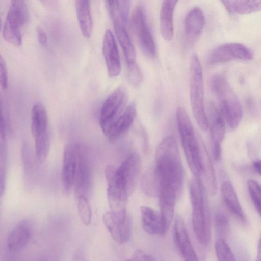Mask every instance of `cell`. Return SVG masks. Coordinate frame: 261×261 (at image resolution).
I'll use <instances>...</instances> for the list:
<instances>
[{
  "label": "cell",
  "instance_id": "1",
  "mask_svg": "<svg viewBox=\"0 0 261 261\" xmlns=\"http://www.w3.org/2000/svg\"><path fill=\"white\" fill-rule=\"evenodd\" d=\"M154 169L159 190H171L180 194L183 171L177 143L172 136L165 137L158 146Z\"/></svg>",
  "mask_w": 261,
  "mask_h": 261
},
{
  "label": "cell",
  "instance_id": "2",
  "mask_svg": "<svg viewBox=\"0 0 261 261\" xmlns=\"http://www.w3.org/2000/svg\"><path fill=\"white\" fill-rule=\"evenodd\" d=\"M210 87L218 99L220 111L228 126L230 129H235L240 123L243 114L239 99L222 75H214L211 80Z\"/></svg>",
  "mask_w": 261,
  "mask_h": 261
},
{
  "label": "cell",
  "instance_id": "3",
  "mask_svg": "<svg viewBox=\"0 0 261 261\" xmlns=\"http://www.w3.org/2000/svg\"><path fill=\"white\" fill-rule=\"evenodd\" d=\"M176 120L184 152L191 171L195 178L201 174L199 144L190 117L182 107L176 110Z\"/></svg>",
  "mask_w": 261,
  "mask_h": 261
},
{
  "label": "cell",
  "instance_id": "4",
  "mask_svg": "<svg viewBox=\"0 0 261 261\" xmlns=\"http://www.w3.org/2000/svg\"><path fill=\"white\" fill-rule=\"evenodd\" d=\"M192 205V224L196 239L206 244L210 238V220L207 204L201 182L199 178L192 179L189 184Z\"/></svg>",
  "mask_w": 261,
  "mask_h": 261
},
{
  "label": "cell",
  "instance_id": "5",
  "mask_svg": "<svg viewBox=\"0 0 261 261\" xmlns=\"http://www.w3.org/2000/svg\"><path fill=\"white\" fill-rule=\"evenodd\" d=\"M202 69L198 56L194 53L190 62V96L192 110L199 127L207 131L209 124L204 102Z\"/></svg>",
  "mask_w": 261,
  "mask_h": 261
},
{
  "label": "cell",
  "instance_id": "6",
  "mask_svg": "<svg viewBox=\"0 0 261 261\" xmlns=\"http://www.w3.org/2000/svg\"><path fill=\"white\" fill-rule=\"evenodd\" d=\"M29 16L28 7L24 1H11L3 28V35L7 42L16 46L21 45L20 28L28 22Z\"/></svg>",
  "mask_w": 261,
  "mask_h": 261
},
{
  "label": "cell",
  "instance_id": "7",
  "mask_svg": "<svg viewBox=\"0 0 261 261\" xmlns=\"http://www.w3.org/2000/svg\"><path fill=\"white\" fill-rule=\"evenodd\" d=\"M127 97V89L123 86H120L105 100L99 115V124L103 134L122 114Z\"/></svg>",
  "mask_w": 261,
  "mask_h": 261
},
{
  "label": "cell",
  "instance_id": "8",
  "mask_svg": "<svg viewBox=\"0 0 261 261\" xmlns=\"http://www.w3.org/2000/svg\"><path fill=\"white\" fill-rule=\"evenodd\" d=\"M102 221L115 242L122 244L128 241L132 232V220L126 210L108 211L103 215Z\"/></svg>",
  "mask_w": 261,
  "mask_h": 261
},
{
  "label": "cell",
  "instance_id": "9",
  "mask_svg": "<svg viewBox=\"0 0 261 261\" xmlns=\"http://www.w3.org/2000/svg\"><path fill=\"white\" fill-rule=\"evenodd\" d=\"M131 22L142 50L147 56L153 58L156 53V45L142 6L138 5L135 8Z\"/></svg>",
  "mask_w": 261,
  "mask_h": 261
},
{
  "label": "cell",
  "instance_id": "10",
  "mask_svg": "<svg viewBox=\"0 0 261 261\" xmlns=\"http://www.w3.org/2000/svg\"><path fill=\"white\" fill-rule=\"evenodd\" d=\"M80 145L69 143L65 147L61 171L62 191L65 196L71 193L74 187Z\"/></svg>",
  "mask_w": 261,
  "mask_h": 261
},
{
  "label": "cell",
  "instance_id": "11",
  "mask_svg": "<svg viewBox=\"0 0 261 261\" xmlns=\"http://www.w3.org/2000/svg\"><path fill=\"white\" fill-rule=\"evenodd\" d=\"M141 169V160L136 152L131 153L115 171L118 182L130 194L134 189Z\"/></svg>",
  "mask_w": 261,
  "mask_h": 261
},
{
  "label": "cell",
  "instance_id": "12",
  "mask_svg": "<svg viewBox=\"0 0 261 261\" xmlns=\"http://www.w3.org/2000/svg\"><path fill=\"white\" fill-rule=\"evenodd\" d=\"M208 121L210 122V139L213 158L219 160L221 153V145L225 134L224 118L215 105L210 102L208 106Z\"/></svg>",
  "mask_w": 261,
  "mask_h": 261
},
{
  "label": "cell",
  "instance_id": "13",
  "mask_svg": "<svg viewBox=\"0 0 261 261\" xmlns=\"http://www.w3.org/2000/svg\"><path fill=\"white\" fill-rule=\"evenodd\" d=\"M253 57V51L246 46L239 43H227L213 50L209 57V62L211 64H217L234 60L249 61Z\"/></svg>",
  "mask_w": 261,
  "mask_h": 261
},
{
  "label": "cell",
  "instance_id": "14",
  "mask_svg": "<svg viewBox=\"0 0 261 261\" xmlns=\"http://www.w3.org/2000/svg\"><path fill=\"white\" fill-rule=\"evenodd\" d=\"M116 168L112 165L107 166L104 171L107 182V198L108 203L113 211L126 210L129 194L116 181L115 173Z\"/></svg>",
  "mask_w": 261,
  "mask_h": 261
},
{
  "label": "cell",
  "instance_id": "15",
  "mask_svg": "<svg viewBox=\"0 0 261 261\" xmlns=\"http://www.w3.org/2000/svg\"><path fill=\"white\" fill-rule=\"evenodd\" d=\"M91 173L88 156L84 148L80 145L73 187L76 198L81 196L88 197L91 185Z\"/></svg>",
  "mask_w": 261,
  "mask_h": 261
},
{
  "label": "cell",
  "instance_id": "16",
  "mask_svg": "<svg viewBox=\"0 0 261 261\" xmlns=\"http://www.w3.org/2000/svg\"><path fill=\"white\" fill-rule=\"evenodd\" d=\"M113 23L115 32L121 47L127 66L136 63V50L126 28L121 14L115 11L110 14Z\"/></svg>",
  "mask_w": 261,
  "mask_h": 261
},
{
  "label": "cell",
  "instance_id": "17",
  "mask_svg": "<svg viewBox=\"0 0 261 261\" xmlns=\"http://www.w3.org/2000/svg\"><path fill=\"white\" fill-rule=\"evenodd\" d=\"M102 53L109 76H117L121 72V61L115 36L110 29H107L105 33Z\"/></svg>",
  "mask_w": 261,
  "mask_h": 261
},
{
  "label": "cell",
  "instance_id": "18",
  "mask_svg": "<svg viewBox=\"0 0 261 261\" xmlns=\"http://www.w3.org/2000/svg\"><path fill=\"white\" fill-rule=\"evenodd\" d=\"M173 236L176 246L184 261H198L184 219L178 215L176 216L174 221Z\"/></svg>",
  "mask_w": 261,
  "mask_h": 261
},
{
  "label": "cell",
  "instance_id": "19",
  "mask_svg": "<svg viewBox=\"0 0 261 261\" xmlns=\"http://www.w3.org/2000/svg\"><path fill=\"white\" fill-rule=\"evenodd\" d=\"M136 106L134 102L130 103L120 116L104 133L106 137L111 142H114L124 135L130 128L136 115Z\"/></svg>",
  "mask_w": 261,
  "mask_h": 261
},
{
  "label": "cell",
  "instance_id": "20",
  "mask_svg": "<svg viewBox=\"0 0 261 261\" xmlns=\"http://www.w3.org/2000/svg\"><path fill=\"white\" fill-rule=\"evenodd\" d=\"M32 234V227L28 220L20 221L11 230L7 238V247L11 252L22 249L29 243Z\"/></svg>",
  "mask_w": 261,
  "mask_h": 261
},
{
  "label": "cell",
  "instance_id": "21",
  "mask_svg": "<svg viewBox=\"0 0 261 261\" xmlns=\"http://www.w3.org/2000/svg\"><path fill=\"white\" fill-rule=\"evenodd\" d=\"M198 139L199 144L201 166V175L203 177L206 188L208 192L212 195H215L217 191V184L213 164L200 136H198Z\"/></svg>",
  "mask_w": 261,
  "mask_h": 261
},
{
  "label": "cell",
  "instance_id": "22",
  "mask_svg": "<svg viewBox=\"0 0 261 261\" xmlns=\"http://www.w3.org/2000/svg\"><path fill=\"white\" fill-rule=\"evenodd\" d=\"M142 225L144 230L151 236H163L166 232L160 212L151 207H140Z\"/></svg>",
  "mask_w": 261,
  "mask_h": 261
},
{
  "label": "cell",
  "instance_id": "23",
  "mask_svg": "<svg viewBox=\"0 0 261 261\" xmlns=\"http://www.w3.org/2000/svg\"><path fill=\"white\" fill-rule=\"evenodd\" d=\"M205 18L199 7H194L187 14L185 20V32L187 39L191 43L195 42L201 34Z\"/></svg>",
  "mask_w": 261,
  "mask_h": 261
},
{
  "label": "cell",
  "instance_id": "24",
  "mask_svg": "<svg viewBox=\"0 0 261 261\" xmlns=\"http://www.w3.org/2000/svg\"><path fill=\"white\" fill-rule=\"evenodd\" d=\"M177 1L165 0L162 2L160 12V29L162 37L171 40L173 36V18Z\"/></svg>",
  "mask_w": 261,
  "mask_h": 261
},
{
  "label": "cell",
  "instance_id": "25",
  "mask_svg": "<svg viewBox=\"0 0 261 261\" xmlns=\"http://www.w3.org/2000/svg\"><path fill=\"white\" fill-rule=\"evenodd\" d=\"M221 192L229 211L238 220L244 222L246 220L245 215L232 184L227 181L223 182L221 186Z\"/></svg>",
  "mask_w": 261,
  "mask_h": 261
},
{
  "label": "cell",
  "instance_id": "26",
  "mask_svg": "<svg viewBox=\"0 0 261 261\" xmlns=\"http://www.w3.org/2000/svg\"><path fill=\"white\" fill-rule=\"evenodd\" d=\"M31 133L34 138L48 132V115L44 105L40 102L35 103L31 109Z\"/></svg>",
  "mask_w": 261,
  "mask_h": 261
},
{
  "label": "cell",
  "instance_id": "27",
  "mask_svg": "<svg viewBox=\"0 0 261 261\" xmlns=\"http://www.w3.org/2000/svg\"><path fill=\"white\" fill-rule=\"evenodd\" d=\"M75 7L81 31L86 38L90 37L93 29V20L90 2L76 0Z\"/></svg>",
  "mask_w": 261,
  "mask_h": 261
},
{
  "label": "cell",
  "instance_id": "28",
  "mask_svg": "<svg viewBox=\"0 0 261 261\" xmlns=\"http://www.w3.org/2000/svg\"><path fill=\"white\" fill-rule=\"evenodd\" d=\"M232 14H248L261 11V1H221Z\"/></svg>",
  "mask_w": 261,
  "mask_h": 261
},
{
  "label": "cell",
  "instance_id": "29",
  "mask_svg": "<svg viewBox=\"0 0 261 261\" xmlns=\"http://www.w3.org/2000/svg\"><path fill=\"white\" fill-rule=\"evenodd\" d=\"M141 186L143 192L148 196H158L159 182L154 168L148 169L141 179Z\"/></svg>",
  "mask_w": 261,
  "mask_h": 261
},
{
  "label": "cell",
  "instance_id": "30",
  "mask_svg": "<svg viewBox=\"0 0 261 261\" xmlns=\"http://www.w3.org/2000/svg\"><path fill=\"white\" fill-rule=\"evenodd\" d=\"M34 139L36 157L38 162L42 163L47 158L49 150V133L47 132L43 134Z\"/></svg>",
  "mask_w": 261,
  "mask_h": 261
},
{
  "label": "cell",
  "instance_id": "31",
  "mask_svg": "<svg viewBox=\"0 0 261 261\" xmlns=\"http://www.w3.org/2000/svg\"><path fill=\"white\" fill-rule=\"evenodd\" d=\"M0 160H1V194H3L5 189L7 167V133L1 132Z\"/></svg>",
  "mask_w": 261,
  "mask_h": 261
},
{
  "label": "cell",
  "instance_id": "32",
  "mask_svg": "<svg viewBox=\"0 0 261 261\" xmlns=\"http://www.w3.org/2000/svg\"><path fill=\"white\" fill-rule=\"evenodd\" d=\"M215 250L218 261H236L231 248L222 238L216 241Z\"/></svg>",
  "mask_w": 261,
  "mask_h": 261
},
{
  "label": "cell",
  "instance_id": "33",
  "mask_svg": "<svg viewBox=\"0 0 261 261\" xmlns=\"http://www.w3.org/2000/svg\"><path fill=\"white\" fill-rule=\"evenodd\" d=\"M76 198L80 218L84 225L88 226L91 223L92 211L88 197L81 196Z\"/></svg>",
  "mask_w": 261,
  "mask_h": 261
},
{
  "label": "cell",
  "instance_id": "34",
  "mask_svg": "<svg viewBox=\"0 0 261 261\" xmlns=\"http://www.w3.org/2000/svg\"><path fill=\"white\" fill-rule=\"evenodd\" d=\"M247 188L251 201L261 217V185L250 179L247 181Z\"/></svg>",
  "mask_w": 261,
  "mask_h": 261
},
{
  "label": "cell",
  "instance_id": "35",
  "mask_svg": "<svg viewBox=\"0 0 261 261\" xmlns=\"http://www.w3.org/2000/svg\"><path fill=\"white\" fill-rule=\"evenodd\" d=\"M128 79L130 83L135 87L139 86L143 79L142 73L137 63L127 66Z\"/></svg>",
  "mask_w": 261,
  "mask_h": 261
},
{
  "label": "cell",
  "instance_id": "36",
  "mask_svg": "<svg viewBox=\"0 0 261 261\" xmlns=\"http://www.w3.org/2000/svg\"><path fill=\"white\" fill-rule=\"evenodd\" d=\"M215 225L217 230L220 232H224L227 229L228 219L226 215L222 211H218L215 217Z\"/></svg>",
  "mask_w": 261,
  "mask_h": 261
},
{
  "label": "cell",
  "instance_id": "37",
  "mask_svg": "<svg viewBox=\"0 0 261 261\" xmlns=\"http://www.w3.org/2000/svg\"><path fill=\"white\" fill-rule=\"evenodd\" d=\"M0 83L3 90H6L8 87L7 68L4 59L0 57Z\"/></svg>",
  "mask_w": 261,
  "mask_h": 261
},
{
  "label": "cell",
  "instance_id": "38",
  "mask_svg": "<svg viewBox=\"0 0 261 261\" xmlns=\"http://www.w3.org/2000/svg\"><path fill=\"white\" fill-rule=\"evenodd\" d=\"M126 261H156L151 255L146 254L141 250H137Z\"/></svg>",
  "mask_w": 261,
  "mask_h": 261
},
{
  "label": "cell",
  "instance_id": "39",
  "mask_svg": "<svg viewBox=\"0 0 261 261\" xmlns=\"http://www.w3.org/2000/svg\"><path fill=\"white\" fill-rule=\"evenodd\" d=\"M36 30L39 42L41 45L45 44L47 41L46 32L39 25L36 27Z\"/></svg>",
  "mask_w": 261,
  "mask_h": 261
},
{
  "label": "cell",
  "instance_id": "40",
  "mask_svg": "<svg viewBox=\"0 0 261 261\" xmlns=\"http://www.w3.org/2000/svg\"><path fill=\"white\" fill-rule=\"evenodd\" d=\"M253 167L256 172L261 176V160L254 162Z\"/></svg>",
  "mask_w": 261,
  "mask_h": 261
},
{
  "label": "cell",
  "instance_id": "41",
  "mask_svg": "<svg viewBox=\"0 0 261 261\" xmlns=\"http://www.w3.org/2000/svg\"><path fill=\"white\" fill-rule=\"evenodd\" d=\"M72 261H86L84 256L81 253H75L72 258Z\"/></svg>",
  "mask_w": 261,
  "mask_h": 261
},
{
  "label": "cell",
  "instance_id": "42",
  "mask_svg": "<svg viewBox=\"0 0 261 261\" xmlns=\"http://www.w3.org/2000/svg\"><path fill=\"white\" fill-rule=\"evenodd\" d=\"M39 261H48L46 258H42Z\"/></svg>",
  "mask_w": 261,
  "mask_h": 261
}]
</instances>
